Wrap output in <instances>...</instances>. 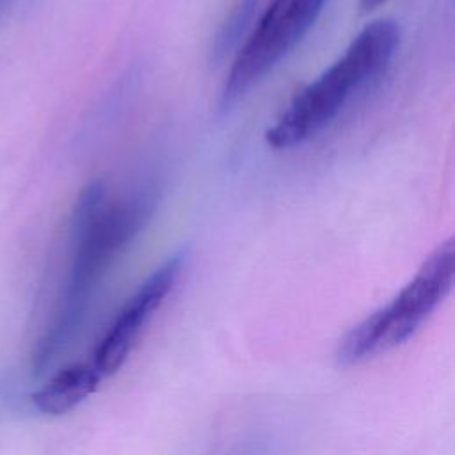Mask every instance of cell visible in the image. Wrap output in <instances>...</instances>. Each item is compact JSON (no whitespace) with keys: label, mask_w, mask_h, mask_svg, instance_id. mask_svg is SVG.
<instances>
[{"label":"cell","mask_w":455,"mask_h":455,"mask_svg":"<svg viewBox=\"0 0 455 455\" xmlns=\"http://www.w3.org/2000/svg\"><path fill=\"white\" fill-rule=\"evenodd\" d=\"M155 206L156 188L151 185L114 201L108 199L103 181H91L80 192L71 215V265L59 311L43 341V361L80 325L100 281L149 222Z\"/></svg>","instance_id":"obj_1"},{"label":"cell","mask_w":455,"mask_h":455,"mask_svg":"<svg viewBox=\"0 0 455 455\" xmlns=\"http://www.w3.org/2000/svg\"><path fill=\"white\" fill-rule=\"evenodd\" d=\"M400 44L393 20L368 23L345 52L290 100L275 123L265 132L274 149L300 146L323 132L361 92L391 64Z\"/></svg>","instance_id":"obj_2"},{"label":"cell","mask_w":455,"mask_h":455,"mask_svg":"<svg viewBox=\"0 0 455 455\" xmlns=\"http://www.w3.org/2000/svg\"><path fill=\"white\" fill-rule=\"evenodd\" d=\"M453 274L455 247L453 240L448 238L430 252L391 302L368 315L343 336L336 350L338 364L364 363L414 336L450 293Z\"/></svg>","instance_id":"obj_3"},{"label":"cell","mask_w":455,"mask_h":455,"mask_svg":"<svg viewBox=\"0 0 455 455\" xmlns=\"http://www.w3.org/2000/svg\"><path fill=\"white\" fill-rule=\"evenodd\" d=\"M327 0H270L233 53L219 105L238 103L307 34Z\"/></svg>","instance_id":"obj_4"},{"label":"cell","mask_w":455,"mask_h":455,"mask_svg":"<svg viewBox=\"0 0 455 455\" xmlns=\"http://www.w3.org/2000/svg\"><path fill=\"white\" fill-rule=\"evenodd\" d=\"M183 263V254L167 258L124 300L92 352L91 363L101 377L114 375L123 366L151 316L174 290L181 275Z\"/></svg>","instance_id":"obj_5"},{"label":"cell","mask_w":455,"mask_h":455,"mask_svg":"<svg viewBox=\"0 0 455 455\" xmlns=\"http://www.w3.org/2000/svg\"><path fill=\"white\" fill-rule=\"evenodd\" d=\"M101 379L92 363H71L52 375L32 395V403L39 412L48 416L66 414L92 395Z\"/></svg>","instance_id":"obj_6"},{"label":"cell","mask_w":455,"mask_h":455,"mask_svg":"<svg viewBox=\"0 0 455 455\" xmlns=\"http://www.w3.org/2000/svg\"><path fill=\"white\" fill-rule=\"evenodd\" d=\"M258 7V0H236L226 20L220 23L213 44H212V59L222 60L229 52L235 53V50L240 46L243 37L247 36L254 11Z\"/></svg>","instance_id":"obj_7"},{"label":"cell","mask_w":455,"mask_h":455,"mask_svg":"<svg viewBox=\"0 0 455 455\" xmlns=\"http://www.w3.org/2000/svg\"><path fill=\"white\" fill-rule=\"evenodd\" d=\"M389 0H359V5L363 11H373L384 4H387Z\"/></svg>","instance_id":"obj_8"},{"label":"cell","mask_w":455,"mask_h":455,"mask_svg":"<svg viewBox=\"0 0 455 455\" xmlns=\"http://www.w3.org/2000/svg\"><path fill=\"white\" fill-rule=\"evenodd\" d=\"M12 2H14V0H0V16L11 9Z\"/></svg>","instance_id":"obj_9"}]
</instances>
